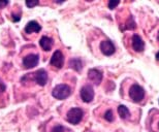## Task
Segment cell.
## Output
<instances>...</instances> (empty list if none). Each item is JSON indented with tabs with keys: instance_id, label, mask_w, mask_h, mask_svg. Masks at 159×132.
Listing matches in <instances>:
<instances>
[{
	"instance_id": "obj_23",
	"label": "cell",
	"mask_w": 159,
	"mask_h": 132,
	"mask_svg": "<svg viewBox=\"0 0 159 132\" xmlns=\"http://www.w3.org/2000/svg\"><path fill=\"white\" fill-rule=\"evenodd\" d=\"M157 39L159 40V32H158V36H157Z\"/></svg>"
},
{
	"instance_id": "obj_13",
	"label": "cell",
	"mask_w": 159,
	"mask_h": 132,
	"mask_svg": "<svg viewBox=\"0 0 159 132\" xmlns=\"http://www.w3.org/2000/svg\"><path fill=\"white\" fill-rule=\"evenodd\" d=\"M69 66H70L72 69H75V71H81L83 64H82V61L80 60L79 58H74L69 61Z\"/></svg>"
},
{
	"instance_id": "obj_19",
	"label": "cell",
	"mask_w": 159,
	"mask_h": 132,
	"mask_svg": "<svg viewBox=\"0 0 159 132\" xmlns=\"http://www.w3.org/2000/svg\"><path fill=\"white\" fill-rule=\"evenodd\" d=\"M6 89V86H5V84L3 83V81L0 80V94H2L3 92L5 91Z\"/></svg>"
},
{
	"instance_id": "obj_22",
	"label": "cell",
	"mask_w": 159,
	"mask_h": 132,
	"mask_svg": "<svg viewBox=\"0 0 159 132\" xmlns=\"http://www.w3.org/2000/svg\"><path fill=\"white\" fill-rule=\"evenodd\" d=\"M156 59H157V60L159 61V52H158L157 54H156Z\"/></svg>"
},
{
	"instance_id": "obj_14",
	"label": "cell",
	"mask_w": 159,
	"mask_h": 132,
	"mask_svg": "<svg viewBox=\"0 0 159 132\" xmlns=\"http://www.w3.org/2000/svg\"><path fill=\"white\" fill-rule=\"evenodd\" d=\"M118 114L120 116V118L127 119V118H129L130 112H129V109L127 108L125 105H119L118 106Z\"/></svg>"
},
{
	"instance_id": "obj_11",
	"label": "cell",
	"mask_w": 159,
	"mask_h": 132,
	"mask_svg": "<svg viewBox=\"0 0 159 132\" xmlns=\"http://www.w3.org/2000/svg\"><path fill=\"white\" fill-rule=\"evenodd\" d=\"M41 29L40 25L35 21H31L29 22L26 27H25V32L26 33H33V32H39Z\"/></svg>"
},
{
	"instance_id": "obj_21",
	"label": "cell",
	"mask_w": 159,
	"mask_h": 132,
	"mask_svg": "<svg viewBox=\"0 0 159 132\" xmlns=\"http://www.w3.org/2000/svg\"><path fill=\"white\" fill-rule=\"evenodd\" d=\"M12 20H14V22L20 21V15H12Z\"/></svg>"
},
{
	"instance_id": "obj_18",
	"label": "cell",
	"mask_w": 159,
	"mask_h": 132,
	"mask_svg": "<svg viewBox=\"0 0 159 132\" xmlns=\"http://www.w3.org/2000/svg\"><path fill=\"white\" fill-rule=\"evenodd\" d=\"M52 132H64V127L61 126V125H58L53 129Z\"/></svg>"
},
{
	"instance_id": "obj_12",
	"label": "cell",
	"mask_w": 159,
	"mask_h": 132,
	"mask_svg": "<svg viewBox=\"0 0 159 132\" xmlns=\"http://www.w3.org/2000/svg\"><path fill=\"white\" fill-rule=\"evenodd\" d=\"M39 45L43 51H50L53 46V40L48 36H43L39 40Z\"/></svg>"
},
{
	"instance_id": "obj_1",
	"label": "cell",
	"mask_w": 159,
	"mask_h": 132,
	"mask_svg": "<svg viewBox=\"0 0 159 132\" xmlns=\"http://www.w3.org/2000/svg\"><path fill=\"white\" fill-rule=\"evenodd\" d=\"M71 94V89L68 85L65 84H60L57 85V86L53 89L52 95L53 97H55L56 99L58 100H63L66 99L67 97Z\"/></svg>"
},
{
	"instance_id": "obj_20",
	"label": "cell",
	"mask_w": 159,
	"mask_h": 132,
	"mask_svg": "<svg viewBox=\"0 0 159 132\" xmlns=\"http://www.w3.org/2000/svg\"><path fill=\"white\" fill-rule=\"evenodd\" d=\"M8 4V1H2V0H0V9L3 8L4 6H6Z\"/></svg>"
},
{
	"instance_id": "obj_6",
	"label": "cell",
	"mask_w": 159,
	"mask_h": 132,
	"mask_svg": "<svg viewBox=\"0 0 159 132\" xmlns=\"http://www.w3.org/2000/svg\"><path fill=\"white\" fill-rule=\"evenodd\" d=\"M100 51L102 52L103 55L106 56H112L116 51V48L114 46V43L111 40H102L100 42Z\"/></svg>"
},
{
	"instance_id": "obj_24",
	"label": "cell",
	"mask_w": 159,
	"mask_h": 132,
	"mask_svg": "<svg viewBox=\"0 0 159 132\" xmlns=\"http://www.w3.org/2000/svg\"><path fill=\"white\" fill-rule=\"evenodd\" d=\"M158 126H159V125H158Z\"/></svg>"
},
{
	"instance_id": "obj_16",
	"label": "cell",
	"mask_w": 159,
	"mask_h": 132,
	"mask_svg": "<svg viewBox=\"0 0 159 132\" xmlns=\"http://www.w3.org/2000/svg\"><path fill=\"white\" fill-rule=\"evenodd\" d=\"M39 1H26V5L28 7H34V6L39 5Z\"/></svg>"
},
{
	"instance_id": "obj_9",
	"label": "cell",
	"mask_w": 159,
	"mask_h": 132,
	"mask_svg": "<svg viewBox=\"0 0 159 132\" xmlns=\"http://www.w3.org/2000/svg\"><path fill=\"white\" fill-rule=\"evenodd\" d=\"M33 77L39 86H44L48 83V73L44 69H39L35 73H33Z\"/></svg>"
},
{
	"instance_id": "obj_15",
	"label": "cell",
	"mask_w": 159,
	"mask_h": 132,
	"mask_svg": "<svg viewBox=\"0 0 159 132\" xmlns=\"http://www.w3.org/2000/svg\"><path fill=\"white\" fill-rule=\"evenodd\" d=\"M104 119H106L107 122H113L114 121V114H113L112 109H109V111L106 112V114H104Z\"/></svg>"
},
{
	"instance_id": "obj_17",
	"label": "cell",
	"mask_w": 159,
	"mask_h": 132,
	"mask_svg": "<svg viewBox=\"0 0 159 132\" xmlns=\"http://www.w3.org/2000/svg\"><path fill=\"white\" fill-rule=\"evenodd\" d=\"M119 3H120L119 1H110L109 2V8L114 9L117 5H119Z\"/></svg>"
},
{
	"instance_id": "obj_10",
	"label": "cell",
	"mask_w": 159,
	"mask_h": 132,
	"mask_svg": "<svg viewBox=\"0 0 159 132\" xmlns=\"http://www.w3.org/2000/svg\"><path fill=\"white\" fill-rule=\"evenodd\" d=\"M88 77L89 80L92 81L95 85H99L102 81V73L98 70V69H90L88 72Z\"/></svg>"
},
{
	"instance_id": "obj_8",
	"label": "cell",
	"mask_w": 159,
	"mask_h": 132,
	"mask_svg": "<svg viewBox=\"0 0 159 132\" xmlns=\"http://www.w3.org/2000/svg\"><path fill=\"white\" fill-rule=\"evenodd\" d=\"M131 45H132V49L134 50L135 52L141 53V52L144 51V49H145L144 40H143L142 37L139 36V35H138V34H134V35L132 36Z\"/></svg>"
},
{
	"instance_id": "obj_7",
	"label": "cell",
	"mask_w": 159,
	"mask_h": 132,
	"mask_svg": "<svg viewBox=\"0 0 159 132\" xmlns=\"http://www.w3.org/2000/svg\"><path fill=\"white\" fill-rule=\"evenodd\" d=\"M63 63H64V56L60 51H56L51 58L50 64L54 67L60 69L63 66Z\"/></svg>"
},
{
	"instance_id": "obj_5",
	"label": "cell",
	"mask_w": 159,
	"mask_h": 132,
	"mask_svg": "<svg viewBox=\"0 0 159 132\" xmlns=\"http://www.w3.org/2000/svg\"><path fill=\"white\" fill-rule=\"evenodd\" d=\"M39 55L30 54L23 58V65L26 69H30V68L35 67V66L39 64Z\"/></svg>"
},
{
	"instance_id": "obj_4",
	"label": "cell",
	"mask_w": 159,
	"mask_h": 132,
	"mask_svg": "<svg viewBox=\"0 0 159 132\" xmlns=\"http://www.w3.org/2000/svg\"><path fill=\"white\" fill-rule=\"evenodd\" d=\"M81 98L84 102L89 103L94 98V90L90 85H86L81 89Z\"/></svg>"
},
{
	"instance_id": "obj_2",
	"label": "cell",
	"mask_w": 159,
	"mask_h": 132,
	"mask_svg": "<svg viewBox=\"0 0 159 132\" xmlns=\"http://www.w3.org/2000/svg\"><path fill=\"white\" fill-rule=\"evenodd\" d=\"M129 97L134 102H141L145 98V90L138 84H134L129 89Z\"/></svg>"
},
{
	"instance_id": "obj_3",
	"label": "cell",
	"mask_w": 159,
	"mask_h": 132,
	"mask_svg": "<svg viewBox=\"0 0 159 132\" xmlns=\"http://www.w3.org/2000/svg\"><path fill=\"white\" fill-rule=\"evenodd\" d=\"M83 116H84V112L80 108H74L69 109L67 115H66V120L70 124L77 125L82 121Z\"/></svg>"
}]
</instances>
